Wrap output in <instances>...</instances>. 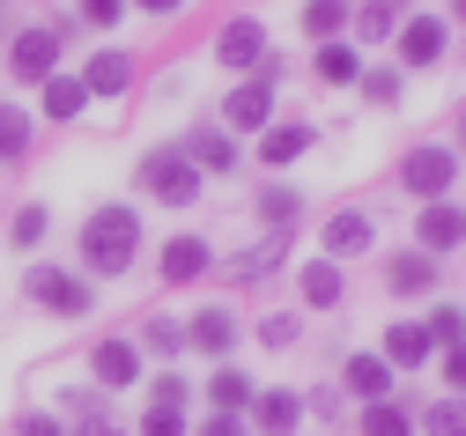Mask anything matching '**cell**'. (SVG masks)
<instances>
[{
  "label": "cell",
  "mask_w": 466,
  "mask_h": 436,
  "mask_svg": "<svg viewBox=\"0 0 466 436\" xmlns=\"http://www.w3.org/2000/svg\"><path fill=\"white\" fill-rule=\"evenodd\" d=\"M267 111H274V82H238V89H229V104H222V118H229V127H267Z\"/></svg>",
  "instance_id": "8992f818"
},
{
  "label": "cell",
  "mask_w": 466,
  "mask_h": 436,
  "mask_svg": "<svg viewBox=\"0 0 466 436\" xmlns=\"http://www.w3.org/2000/svg\"><path fill=\"white\" fill-rule=\"evenodd\" d=\"M259 340H267V348H289V340H297V319H267Z\"/></svg>",
  "instance_id": "74e56055"
},
{
  "label": "cell",
  "mask_w": 466,
  "mask_h": 436,
  "mask_svg": "<svg viewBox=\"0 0 466 436\" xmlns=\"http://www.w3.org/2000/svg\"><path fill=\"white\" fill-rule=\"evenodd\" d=\"M459 244H466V208L422 200V252H459Z\"/></svg>",
  "instance_id": "5b68a950"
},
{
  "label": "cell",
  "mask_w": 466,
  "mask_h": 436,
  "mask_svg": "<svg viewBox=\"0 0 466 436\" xmlns=\"http://www.w3.org/2000/svg\"><path fill=\"white\" fill-rule=\"evenodd\" d=\"M156 407H186V378H156Z\"/></svg>",
  "instance_id": "f35d334b"
},
{
  "label": "cell",
  "mask_w": 466,
  "mask_h": 436,
  "mask_svg": "<svg viewBox=\"0 0 466 436\" xmlns=\"http://www.w3.org/2000/svg\"><path fill=\"white\" fill-rule=\"evenodd\" d=\"M30 296H37L45 310H60V319H82V310H89V289H82L75 274H60V267H37V274H30Z\"/></svg>",
  "instance_id": "277c9868"
},
{
  "label": "cell",
  "mask_w": 466,
  "mask_h": 436,
  "mask_svg": "<svg viewBox=\"0 0 466 436\" xmlns=\"http://www.w3.org/2000/svg\"><path fill=\"white\" fill-rule=\"evenodd\" d=\"M229 340H238V326H229V310H200V319H193V348H200V355H222Z\"/></svg>",
  "instance_id": "44dd1931"
},
{
  "label": "cell",
  "mask_w": 466,
  "mask_h": 436,
  "mask_svg": "<svg viewBox=\"0 0 466 436\" xmlns=\"http://www.w3.org/2000/svg\"><path fill=\"white\" fill-rule=\"evenodd\" d=\"M400 52H407V67H430V59H444V23L415 15V23L400 30Z\"/></svg>",
  "instance_id": "30bf717a"
},
{
  "label": "cell",
  "mask_w": 466,
  "mask_h": 436,
  "mask_svg": "<svg viewBox=\"0 0 466 436\" xmlns=\"http://www.w3.org/2000/svg\"><path fill=\"white\" fill-rule=\"evenodd\" d=\"M163 274H170V281H200V274H208V244H200V237H170V244H163Z\"/></svg>",
  "instance_id": "8fae6325"
},
{
  "label": "cell",
  "mask_w": 466,
  "mask_h": 436,
  "mask_svg": "<svg viewBox=\"0 0 466 436\" xmlns=\"http://www.w3.org/2000/svg\"><path fill=\"white\" fill-rule=\"evenodd\" d=\"M37 237H45V208H23L15 215V244H37Z\"/></svg>",
  "instance_id": "d590c367"
},
{
  "label": "cell",
  "mask_w": 466,
  "mask_h": 436,
  "mask_svg": "<svg viewBox=\"0 0 466 436\" xmlns=\"http://www.w3.org/2000/svg\"><path fill=\"white\" fill-rule=\"evenodd\" d=\"M370 215H333L326 222V252H370Z\"/></svg>",
  "instance_id": "2e32d148"
},
{
  "label": "cell",
  "mask_w": 466,
  "mask_h": 436,
  "mask_svg": "<svg viewBox=\"0 0 466 436\" xmlns=\"http://www.w3.org/2000/svg\"><path fill=\"white\" fill-rule=\"evenodd\" d=\"M245 400H252V385L238 378V370H215V407H222V414H238Z\"/></svg>",
  "instance_id": "484cf974"
},
{
  "label": "cell",
  "mask_w": 466,
  "mask_h": 436,
  "mask_svg": "<svg viewBox=\"0 0 466 436\" xmlns=\"http://www.w3.org/2000/svg\"><path fill=\"white\" fill-rule=\"evenodd\" d=\"M348 385H356L363 400H385V385H392V362H385V355H356V362H348Z\"/></svg>",
  "instance_id": "ac0fdd59"
},
{
  "label": "cell",
  "mask_w": 466,
  "mask_h": 436,
  "mask_svg": "<svg viewBox=\"0 0 466 436\" xmlns=\"http://www.w3.org/2000/svg\"><path fill=\"white\" fill-rule=\"evenodd\" d=\"M340 23H348V0H311V8H304V30L311 37H333Z\"/></svg>",
  "instance_id": "cb8c5ba5"
},
{
  "label": "cell",
  "mask_w": 466,
  "mask_h": 436,
  "mask_svg": "<svg viewBox=\"0 0 466 436\" xmlns=\"http://www.w3.org/2000/svg\"><path fill=\"white\" fill-rule=\"evenodd\" d=\"M289 252V229H267L252 252H238V281H259V274H274V259Z\"/></svg>",
  "instance_id": "9a60e30c"
},
{
  "label": "cell",
  "mask_w": 466,
  "mask_h": 436,
  "mask_svg": "<svg viewBox=\"0 0 466 436\" xmlns=\"http://www.w3.org/2000/svg\"><path fill=\"white\" fill-rule=\"evenodd\" d=\"M141 185H148L163 208H186V200H200V163H193L186 148H156V156L141 163Z\"/></svg>",
  "instance_id": "7a4b0ae2"
},
{
  "label": "cell",
  "mask_w": 466,
  "mask_h": 436,
  "mask_svg": "<svg viewBox=\"0 0 466 436\" xmlns=\"http://www.w3.org/2000/svg\"><path fill=\"white\" fill-rule=\"evenodd\" d=\"M82 436H119V429H111V421H89V429H82Z\"/></svg>",
  "instance_id": "ee69618b"
},
{
  "label": "cell",
  "mask_w": 466,
  "mask_h": 436,
  "mask_svg": "<svg viewBox=\"0 0 466 436\" xmlns=\"http://www.w3.org/2000/svg\"><path fill=\"white\" fill-rule=\"evenodd\" d=\"M82 104H89L82 75H45V111L52 118H82Z\"/></svg>",
  "instance_id": "4fadbf2b"
},
{
  "label": "cell",
  "mask_w": 466,
  "mask_h": 436,
  "mask_svg": "<svg viewBox=\"0 0 466 436\" xmlns=\"http://www.w3.org/2000/svg\"><path fill=\"white\" fill-rule=\"evenodd\" d=\"M459 15H466V0H459Z\"/></svg>",
  "instance_id": "f6af8a7d"
},
{
  "label": "cell",
  "mask_w": 466,
  "mask_h": 436,
  "mask_svg": "<svg viewBox=\"0 0 466 436\" xmlns=\"http://www.w3.org/2000/svg\"><path fill=\"white\" fill-rule=\"evenodd\" d=\"M134 378H141V348H134V340H104V348H96V385L119 392V385H134Z\"/></svg>",
  "instance_id": "ba28073f"
},
{
  "label": "cell",
  "mask_w": 466,
  "mask_h": 436,
  "mask_svg": "<svg viewBox=\"0 0 466 436\" xmlns=\"http://www.w3.org/2000/svg\"><path fill=\"white\" fill-rule=\"evenodd\" d=\"M259 215H267L274 229H289V222H297V193H289V185H267V193H259Z\"/></svg>",
  "instance_id": "d4e9b609"
},
{
  "label": "cell",
  "mask_w": 466,
  "mask_h": 436,
  "mask_svg": "<svg viewBox=\"0 0 466 436\" xmlns=\"http://www.w3.org/2000/svg\"><path fill=\"white\" fill-rule=\"evenodd\" d=\"M127 82H134V59H127V52H96L89 75H82L89 96H127Z\"/></svg>",
  "instance_id": "9c48e42d"
},
{
  "label": "cell",
  "mask_w": 466,
  "mask_h": 436,
  "mask_svg": "<svg viewBox=\"0 0 466 436\" xmlns=\"http://www.w3.org/2000/svg\"><path fill=\"white\" fill-rule=\"evenodd\" d=\"M363 96H370V104H400V75H392V67L363 75Z\"/></svg>",
  "instance_id": "d6a6232c"
},
{
  "label": "cell",
  "mask_w": 466,
  "mask_h": 436,
  "mask_svg": "<svg viewBox=\"0 0 466 436\" xmlns=\"http://www.w3.org/2000/svg\"><path fill=\"white\" fill-rule=\"evenodd\" d=\"M304 148H311V127H297V118H289V127H274V134L259 141V156H267V163H297Z\"/></svg>",
  "instance_id": "ffe728a7"
},
{
  "label": "cell",
  "mask_w": 466,
  "mask_h": 436,
  "mask_svg": "<svg viewBox=\"0 0 466 436\" xmlns=\"http://www.w3.org/2000/svg\"><path fill=\"white\" fill-rule=\"evenodd\" d=\"M319 75H326V82H356V52H348V45H326V52H319Z\"/></svg>",
  "instance_id": "f1b7e54d"
},
{
  "label": "cell",
  "mask_w": 466,
  "mask_h": 436,
  "mask_svg": "<svg viewBox=\"0 0 466 436\" xmlns=\"http://www.w3.org/2000/svg\"><path fill=\"white\" fill-rule=\"evenodd\" d=\"M186 156H193L200 170H229V163H238V148H229V134H222V127H200Z\"/></svg>",
  "instance_id": "e0dca14e"
},
{
  "label": "cell",
  "mask_w": 466,
  "mask_h": 436,
  "mask_svg": "<svg viewBox=\"0 0 466 436\" xmlns=\"http://www.w3.org/2000/svg\"><path fill=\"white\" fill-rule=\"evenodd\" d=\"M430 348H437V340H430L422 326H392V333H385V362H400V370L430 362Z\"/></svg>",
  "instance_id": "5bb4252c"
},
{
  "label": "cell",
  "mask_w": 466,
  "mask_h": 436,
  "mask_svg": "<svg viewBox=\"0 0 466 436\" xmlns=\"http://www.w3.org/2000/svg\"><path fill=\"white\" fill-rule=\"evenodd\" d=\"M30 148V118L23 111H0V156H23Z\"/></svg>",
  "instance_id": "83f0119b"
},
{
  "label": "cell",
  "mask_w": 466,
  "mask_h": 436,
  "mask_svg": "<svg viewBox=\"0 0 466 436\" xmlns=\"http://www.w3.org/2000/svg\"><path fill=\"white\" fill-rule=\"evenodd\" d=\"M430 436H466V400H444V407H430Z\"/></svg>",
  "instance_id": "f546056e"
},
{
  "label": "cell",
  "mask_w": 466,
  "mask_h": 436,
  "mask_svg": "<svg viewBox=\"0 0 466 436\" xmlns=\"http://www.w3.org/2000/svg\"><path fill=\"white\" fill-rule=\"evenodd\" d=\"M444 185H451V156H444V148H415V156H407V193L437 200Z\"/></svg>",
  "instance_id": "52a82bcc"
},
{
  "label": "cell",
  "mask_w": 466,
  "mask_h": 436,
  "mask_svg": "<svg viewBox=\"0 0 466 436\" xmlns=\"http://www.w3.org/2000/svg\"><path fill=\"white\" fill-rule=\"evenodd\" d=\"M141 340H148V348H163V355H170V348H178V340H186V333H178V326H170V319H156V326H148V333H141Z\"/></svg>",
  "instance_id": "8d00e7d4"
},
{
  "label": "cell",
  "mask_w": 466,
  "mask_h": 436,
  "mask_svg": "<svg viewBox=\"0 0 466 436\" xmlns=\"http://www.w3.org/2000/svg\"><path fill=\"white\" fill-rule=\"evenodd\" d=\"M8 59H15V75H23V82H45L52 67H60V30H52V23H37V30H23Z\"/></svg>",
  "instance_id": "3957f363"
},
{
  "label": "cell",
  "mask_w": 466,
  "mask_h": 436,
  "mask_svg": "<svg viewBox=\"0 0 466 436\" xmlns=\"http://www.w3.org/2000/svg\"><path fill=\"white\" fill-rule=\"evenodd\" d=\"M119 15H127V0H82V23H96V30L119 23Z\"/></svg>",
  "instance_id": "e575fe53"
},
{
  "label": "cell",
  "mask_w": 466,
  "mask_h": 436,
  "mask_svg": "<svg viewBox=\"0 0 466 436\" xmlns=\"http://www.w3.org/2000/svg\"><path fill=\"white\" fill-rule=\"evenodd\" d=\"M430 281H437V259H422V252L392 259V289H400V296H415V289H430Z\"/></svg>",
  "instance_id": "603a6c76"
},
{
  "label": "cell",
  "mask_w": 466,
  "mask_h": 436,
  "mask_svg": "<svg viewBox=\"0 0 466 436\" xmlns=\"http://www.w3.org/2000/svg\"><path fill=\"white\" fill-rule=\"evenodd\" d=\"M141 8H148V15H170V8H186V0H141Z\"/></svg>",
  "instance_id": "7bdbcfd3"
},
{
  "label": "cell",
  "mask_w": 466,
  "mask_h": 436,
  "mask_svg": "<svg viewBox=\"0 0 466 436\" xmlns=\"http://www.w3.org/2000/svg\"><path fill=\"white\" fill-rule=\"evenodd\" d=\"M444 378H451V385H466V340H459V348L444 355Z\"/></svg>",
  "instance_id": "60d3db41"
},
{
  "label": "cell",
  "mask_w": 466,
  "mask_h": 436,
  "mask_svg": "<svg viewBox=\"0 0 466 436\" xmlns=\"http://www.w3.org/2000/svg\"><path fill=\"white\" fill-rule=\"evenodd\" d=\"M297 414H304L297 392H267V400H259V429H267V436H289V429H297Z\"/></svg>",
  "instance_id": "7402d4cb"
},
{
  "label": "cell",
  "mask_w": 466,
  "mask_h": 436,
  "mask_svg": "<svg viewBox=\"0 0 466 436\" xmlns=\"http://www.w3.org/2000/svg\"><path fill=\"white\" fill-rule=\"evenodd\" d=\"M215 52L229 59V67H252V59L267 52V37H259V23L245 15V23H229V30H222V45H215Z\"/></svg>",
  "instance_id": "7c38bea8"
},
{
  "label": "cell",
  "mask_w": 466,
  "mask_h": 436,
  "mask_svg": "<svg viewBox=\"0 0 466 436\" xmlns=\"http://www.w3.org/2000/svg\"><path fill=\"white\" fill-rule=\"evenodd\" d=\"M400 23V8H392V0H363V37H385Z\"/></svg>",
  "instance_id": "1f68e13d"
},
{
  "label": "cell",
  "mask_w": 466,
  "mask_h": 436,
  "mask_svg": "<svg viewBox=\"0 0 466 436\" xmlns=\"http://www.w3.org/2000/svg\"><path fill=\"white\" fill-rule=\"evenodd\" d=\"M363 436H407V414H400V407H385V400H370V414H363Z\"/></svg>",
  "instance_id": "4316f807"
},
{
  "label": "cell",
  "mask_w": 466,
  "mask_h": 436,
  "mask_svg": "<svg viewBox=\"0 0 466 436\" xmlns=\"http://www.w3.org/2000/svg\"><path fill=\"white\" fill-rule=\"evenodd\" d=\"M430 340H451V348H459V340H466V310H451V303H444L437 319H430Z\"/></svg>",
  "instance_id": "4dcf8cb0"
},
{
  "label": "cell",
  "mask_w": 466,
  "mask_h": 436,
  "mask_svg": "<svg viewBox=\"0 0 466 436\" xmlns=\"http://www.w3.org/2000/svg\"><path fill=\"white\" fill-rule=\"evenodd\" d=\"M15 436H60V421H52V414H23Z\"/></svg>",
  "instance_id": "ab89813d"
},
{
  "label": "cell",
  "mask_w": 466,
  "mask_h": 436,
  "mask_svg": "<svg viewBox=\"0 0 466 436\" xmlns=\"http://www.w3.org/2000/svg\"><path fill=\"white\" fill-rule=\"evenodd\" d=\"M200 436H245V429H238V414H215V421H208Z\"/></svg>",
  "instance_id": "b9f144b4"
},
{
  "label": "cell",
  "mask_w": 466,
  "mask_h": 436,
  "mask_svg": "<svg viewBox=\"0 0 466 436\" xmlns=\"http://www.w3.org/2000/svg\"><path fill=\"white\" fill-rule=\"evenodd\" d=\"M304 303H319V310L340 303V267H333V259H311V267H304Z\"/></svg>",
  "instance_id": "d6986e66"
},
{
  "label": "cell",
  "mask_w": 466,
  "mask_h": 436,
  "mask_svg": "<svg viewBox=\"0 0 466 436\" xmlns=\"http://www.w3.org/2000/svg\"><path fill=\"white\" fill-rule=\"evenodd\" d=\"M134 252H141V222H134V208H96L89 229H82V259H89L96 274H127Z\"/></svg>",
  "instance_id": "6da1fadb"
},
{
  "label": "cell",
  "mask_w": 466,
  "mask_h": 436,
  "mask_svg": "<svg viewBox=\"0 0 466 436\" xmlns=\"http://www.w3.org/2000/svg\"><path fill=\"white\" fill-rule=\"evenodd\" d=\"M141 436H186V421H178V407H148V421H141Z\"/></svg>",
  "instance_id": "836d02e7"
}]
</instances>
